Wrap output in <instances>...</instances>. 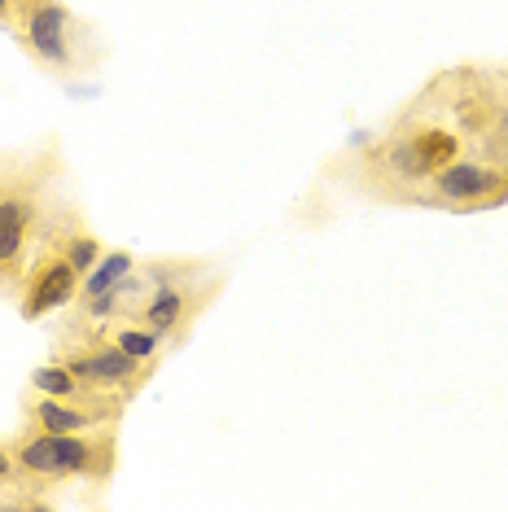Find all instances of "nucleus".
I'll list each match as a JSON object with an SVG mask.
<instances>
[{
  "label": "nucleus",
  "mask_w": 508,
  "mask_h": 512,
  "mask_svg": "<svg viewBox=\"0 0 508 512\" xmlns=\"http://www.w3.org/2000/svg\"><path fill=\"white\" fill-rule=\"evenodd\" d=\"M14 460H18V473L49 477V482H57V477H92V482H101V477H110L114 464H119L110 425L84 429V434H49V429L31 425L27 434L18 438Z\"/></svg>",
  "instance_id": "f257e3e1"
},
{
  "label": "nucleus",
  "mask_w": 508,
  "mask_h": 512,
  "mask_svg": "<svg viewBox=\"0 0 508 512\" xmlns=\"http://www.w3.org/2000/svg\"><path fill=\"white\" fill-rule=\"evenodd\" d=\"M434 197L447 206H504L508 202V171L482 158H452L430 176Z\"/></svg>",
  "instance_id": "f03ea898"
},
{
  "label": "nucleus",
  "mask_w": 508,
  "mask_h": 512,
  "mask_svg": "<svg viewBox=\"0 0 508 512\" xmlns=\"http://www.w3.org/2000/svg\"><path fill=\"white\" fill-rule=\"evenodd\" d=\"M62 359H66V368L84 381V386L101 390V394H114V399H132V394L145 386V372H149V364L123 355L119 346H110V342L92 346V351H71Z\"/></svg>",
  "instance_id": "7ed1b4c3"
},
{
  "label": "nucleus",
  "mask_w": 508,
  "mask_h": 512,
  "mask_svg": "<svg viewBox=\"0 0 508 512\" xmlns=\"http://www.w3.org/2000/svg\"><path fill=\"white\" fill-rule=\"evenodd\" d=\"M22 40L40 57L49 71H71L75 49H71V14L53 0H31L22 14Z\"/></svg>",
  "instance_id": "20e7f679"
},
{
  "label": "nucleus",
  "mask_w": 508,
  "mask_h": 512,
  "mask_svg": "<svg viewBox=\"0 0 508 512\" xmlns=\"http://www.w3.org/2000/svg\"><path fill=\"white\" fill-rule=\"evenodd\" d=\"M27 421L49 434H84V429H106L110 421H119V403H71L36 390V399L27 403Z\"/></svg>",
  "instance_id": "39448f33"
},
{
  "label": "nucleus",
  "mask_w": 508,
  "mask_h": 512,
  "mask_svg": "<svg viewBox=\"0 0 508 512\" xmlns=\"http://www.w3.org/2000/svg\"><path fill=\"white\" fill-rule=\"evenodd\" d=\"M145 276L154 281V289H149V298L136 302V307L127 311V316H136L141 324H149V329H158V333H167V337H171V333H180L184 316L193 311V302H198V298H193L184 285L171 281L167 267H154V272L145 267Z\"/></svg>",
  "instance_id": "423d86ee"
},
{
  "label": "nucleus",
  "mask_w": 508,
  "mask_h": 512,
  "mask_svg": "<svg viewBox=\"0 0 508 512\" xmlns=\"http://www.w3.org/2000/svg\"><path fill=\"white\" fill-rule=\"evenodd\" d=\"M79 289V272L66 263V254H49L36 272H31V285H27V298H22V316L27 320H40L49 311L66 307Z\"/></svg>",
  "instance_id": "0eeeda50"
},
{
  "label": "nucleus",
  "mask_w": 508,
  "mask_h": 512,
  "mask_svg": "<svg viewBox=\"0 0 508 512\" xmlns=\"http://www.w3.org/2000/svg\"><path fill=\"white\" fill-rule=\"evenodd\" d=\"M31 219H36V206L22 189L0 193V272L14 276L22 272V254H27L31 241Z\"/></svg>",
  "instance_id": "6e6552de"
},
{
  "label": "nucleus",
  "mask_w": 508,
  "mask_h": 512,
  "mask_svg": "<svg viewBox=\"0 0 508 512\" xmlns=\"http://www.w3.org/2000/svg\"><path fill=\"white\" fill-rule=\"evenodd\" d=\"M373 167L386 171V176L395 180V189H417V184H430V176H434L430 158L421 154V145L412 132L390 136V141L373 154Z\"/></svg>",
  "instance_id": "1a4fd4ad"
},
{
  "label": "nucleus",
  "mask_w": 508,
  "mask_h": 512,
  "mask_svg": "<svg viewBox=\"0 0 508 512\" xmlns=\"http://www.w3.org/2000/svg\"><path fill=\"white\" fill-rule=\"evenodd\" d=\"M106 342L119 346L123 355L141 359V364H158V355L167 351V333L149 329V324H141L136 316L132 320H110L106 324Z\"/></svg>",
  "instance_id": "9d476101"
},
{
  "label": "nucleus",
  "mask_w": 508,
  "mask_h": 512,
  "mask_svg": "<svg viewBox=\"0 0 508 512\" xmlns=\"http://www.w3.org/2000/svg\"><path fill=\"white\" fill-rule=\"evenodd\" d=\"M136 272V259L127 250H114V254H101L97 263H92V272L84 276V302L88 298H97V294H106V289H114V285H123L127 276Z\"/></svg>",
  "instance_id": "9b49d317"
},
{
  "label": "nucleus",
  "mask_w": 508,
  "mask_h": 512,
  "mask_svg": "<svg viewBox=\"0 0 508 512\" xmlns=\"http://www.w3.org/2000/svg\"><path fill=\"white\" fill-rule=\"evenodd\" d=\"M417 145H421V154L430 158V167L438 171V167H447L452 158H460V136L452 132V127H434V123H425V127H417Z\"/></svg>",
  "instance_id": "f8f14e48"
},
{
  "label": "nucleus",
  "mask_w": 508,
  "mask_h": 512,
  "mask_svg": "<svg viewBox=\"0 0 508 512\" xmlns=\"http://www.w3.org/2000/svg\"><path fill=\"white\" fill-rule=\"evenodd\" d=\"M62 254L75 272H92V263L101 259V246H97V237H88V232H75V237L62 246Z\"/></svg>",
  "instance_id": "ddd939ff"
},
{
  "label": "nucleus",
  "mask_w": 508,
  "mask_h": 512,
  "mask_svg": "<svg viewBox=\"0 0 508 512\" xmlns=\"http://www.w3.org/2000/svg\"><path fill=\"white\" fill-rule=\"evenodd\" d=\"M14 473H18V460H14V451H9L5 442H0V486H5V482H9V477H14Z\"/></svg>",
  "instance_id": "4468645a"
},
{
  "label": "nucleus",
  "mask_w": 508,
  "mask_h": 512,
  "mask_svg": "<svg viewBox=\"0 0 508 512\" xmlns=\"http://www.w3.org/2000/svg\"><path fill=\"white\" fill-rule=\"evenodd\" d=\"M14 5H18V0H0V18H5L9 9H14Z\"/></svg>",
  "instance_id": "2eb2a0df"
}]
</instances>
